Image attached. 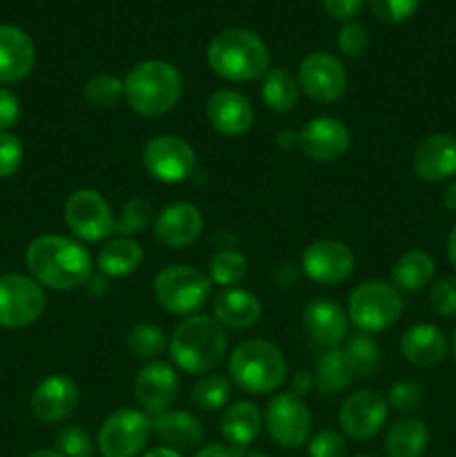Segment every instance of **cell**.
<instances>
[{"label": "cell", "mask_w": 456, "mask_h": 457, "mask_svg": "<svg viewBox=\"0 0 456 457\" xmlns=\"http://www.w3.org/2000/svg\"><path fill=\"white\" fill-rule=\"evenodd\" d=\"M213 317L228 328L244 330L250 328L262 317V303L250 290L224 288L213 299Z\"/></svg>", "instance_id": "cell-24"}, {"label": "cell", "mask_w": 456, "mask_h": 457, "mask_svg": "<svg viewBox=\"0 0 456 457\" xmlns=\"http://www.w3.org/2000/svg\"><path fill=\"white\" fill-rule=\"evenodd\" d=\"M152 431L168 449L190 451L199 446L204 437V427L195 415L186 411H165V413L152 418Z\"/></svg>", "instance_id": "cell-26"}, {"label": "cell", "mask_w": 456, "mask_h": 457, "mask_svg": "<svg viewBox=\"0 0 456 457\" xmlns=\"http://www.w3.org/2000/svg\"><path fill=\"white\" fill-rule=\"evenodd\" d=\"M79 386L65 375H52L43 379L31 393V413L45 424H56L70 418L79 406Z\"/></svg>", "instance_id": "cell-19"}, {"label": "cell", "mask_w": 456, "mask_h": 457, "mask_svg": "<svg viewBox=\"0 0 456 457\" xmlns=\"http://www.w3.org/2000/svg\"><path fill=\"white\" fill-rule=\"evenodd\" d=\"M353 378H356V373L349 364L344 348H326L320 360L316 361L313 379H316V386L322 395H338L353 382Z\"/></svg>", "instance_id": "cell-30"}, {"label": "cell", "mask_w": 456, "mask_h": 457, "mask_svg": "<svg viewBox=\"0 0 456 457\" xmlns=\"http://www.w3.org/2000/svg\"><path fill=\"white\" fill-rule=\"evenodd\" d=\"M300 87L317 103H334L347 89V70L329 52H313L300 62Z\"/></svg>", "instance_id": "cell-15"}, {"label": "cell", "mask_w": 456, "mask_h": 457, "mask_svg": "<svg viewBox=\"0 0 456 457\" xmlns=\"http://www.w3.org/2000/svg\"><path fill=\"white\" fill-rule=\"evenodd\" d=\"M416 177L427 183L447 181L456 174V138L452 134H432L414 150Z\"/></svg>", "instance_id": "cell-20"}, {"label": "cell", "mask_w": 456, "mask_h": 457, "mask_svg": "<svg viewBox=\"0 0 456 457\" xmlns=\"http://www.w3.org/2000/svg\"><path fill=\"white\" fill-rule=\"evenodd\" d=\"M443 204H445V208L450 210V212H456V179L445 187V192H443Z\"/></svg>", "instance_id": "cell-50"}, {"label": "cell", "mask_w": 456, "mask_h": 457, "mask_svg": "<svg viewBox=\"0 0 456 457\" xmlns=\"http://www.w3.org/2000/svg\"><path fill=\"white\" fill-rule=\"evenodd\" d=\"M192 457H244V451L235 449L231 445H219V442H215V445L201 446Z\"/></svg>", "instance_id": "cell-48"}, {"label": "cell", "mask_w": 456, "mask_h": 457, "mask_svg": "<svg viewBox=\"0 0 456 457\" xmlns=\"http://www.w3.org/2000/svg\"><path fill=\"white\" fill-rule=\"evenodd\" d=\"M264 427L277 446L289 451L300 449L311 437V411L295 393H280L268 402Z\"/></svg>", "instance_id": "cell-9"}, {"label": "cell", "mask_w": 456, "mask_h": 457, "mask_svg": "<svg viewBox=\"0 0 456 457\" xmlns=\"http://www.w3.org/2000/svg\"><path fill=\"white\" fill-rule=\"evenodd\" d=\"M401 353L410 364L418 366V369H429L445 357L447 337L438 326L416 324L402 333Z\"/></svg>", "instance_id": "cell-25"}, {"label": "cell", "mask_w": 456, "mask_h": 457, "mask_svg": "<svg viewBox=\"0 0 456 457\" xmlns=\"http://www.w3.org/2000/svg\"><path fill=\"white\" fill-rule=\"evenodd\" d=\"M21 119V101L7 87H0V132H7Z\"/></svg>", "instance_id": "cell-46"}, {"label": "cell", "mask_w": 456, "mask_h": 457, "mask_svg": "<svg viewBox=\"0 0 456 457\" xmlns=\"http://www.w3.org/2000/svg\"><path fill=\"white\" fill-rule=\"evenodd\" d=\"M249 272V259L237 250H219L208 262V277L222 288H232Z\"/></svg>", "instance_id": "cell-34"}, {"label": "cell", "mask_w": 456, "mask_h": 457, "mask_svg": "<svg viewBox=\"0 0 456 457\" xmlns=\"http://www.w3.org/2000/svg\"><path fill=\"white\" fill-rule=\"evenodd\" d=\"M36 65V47L30 34L13 25H0V83L27 79Z\"/></svg>", "instance_id": "cell-22"}, {"label": "cell", "mask_w": 456, "mask_h": 457, "mask_svg": "<svg viewBox=\"0 0 456 457\" xmlns=\"http://www.w3.org/2000/svg\"><path fill=\"white\" fill-rule=\"evenodd\" d=\"M22 143L16 134L0 132V179H9L22 163Z\"/></svg>", "instance_id": "cell-45"}, {"label": "cell", "mask_w": 456, "mask_h": 457, "mask_svg": "<svg viewBox=\"0 0 456 457\" xmlns=\"http://www.w3.org/2000/svg\"><path fill=\"white\" fill-rule=\"evenodd\" d=\"M349 129L342 120L331 116H316L298 132V147L317 163H334L342 159L349 150Z\"/></svg>", "instance_id": "cell-17"}, {"label": "cell", "mask_w": 456, "mask_h": 457, "mask_svg": "<svg viewBox=\"0 0 456 457\" xmlns=\"http://www.w3.org/2000/svg\"><path fill=\"white\" fill-rule=\"evenodd\" d=\"M31 279L52 290H74L92 277V257L74 239L45 235L31 241L25 253Z\"/></svg>", "instance_id": "cell-1"}, {"label": "cell", "mask_w": 456, "mask_h": 457, "mask_svg": "<svg viewBox=\"0 0 456 457\" xmlns=\"http://www.w3.org/2000/svg\"><path fill=\"white\" fill-rule=\"evenodd\" d=\"M302 324L308 337L325 348H335L349 333L347 312L329 299H313L304 308Z\"/></svg>", "instance_id": "cell-23"}, {"label": "cell", "mask_w": 456, "mask_h": 457, "mask_svg": "<svg viewBox=\"0 0 456 457\" xmlns=\"http://www.w3.org/2000/svg\"><path fill=\"white\" fill-rule=\"evenodd\" d=\"M349 446L347 440L334 428L317 431L308 440V457H347Z\"/></svg>", "instance_id": "cell-43"}, {"label": "cell", "mask_w": 456, "mask_h": 457, "mask_svg": "<svg viewBox=\"0 0 456 457\" xmlns=\"http://www.w3.org/2000/svg\"><path fill=\"white\" fill-rule=\"evenodd\" d=\"M429 306L438 317H456V277H445L432 286Z\"/></svg>", "instance_id": "cell-44"}, {"label": "cell", "mask_w": 456, "mask_h": 457, "mask_svg": "<svg viewBox=\"0 0 456 457\" xmlns=\"http://www.w3.org/2000/svg\"><path fill=\"white\" fill-rule=\"evenodd\" d=\"M143 248L134 239L116 237L98 250L97 266L107 277H128L141 266Z\"/></svg>", "instance_id": "cell-31"}, {"label": "cell", "mask_w": 456, "mask_h": 457, "mask_svg": "<svg viewBox=\"0 0 456 457\" xmlns=\"http://www.w3.org/2000/svg\"><path fill=\"white\" fill-rule=\"evenodd\" d=\"M313 386H316V379H313L311 370H298L293 375V382H291V393L304 397L307 393H311Z\"/></svg>", "instance_id": "cell-49"}, {"label": "cell", "mask_w": 456, "mask_h": 457, "mask_svg": "<svg viewBox=\"0 0 456 457\" xmlns=\"http://www.w3.org/2000/svg\"><path fill=\"white\" fill-rule=\"evenodd\" d=\"M123 80L114 74H97L85 83L83 96L97 110H112L123 98Z\"/></svg>", "instance_id": "cell-36"}, {"label": "cell", "mask_w": 456, "mask_h": 457, "mask_svg": "<svg viewBox=\"0 0 456 457\" xmlns=\"http://www.w3.org/2000/svg\"><path fill=\"white\" fill-rule=\"evenodd\" d=\"M228 375L241 391L266 395L286 379V360L275 344L266 339H246L228 360Z\"/></svg>", "instance_id": "cell-5"}, {"label": "cell", "mask_w": 456, "mask_h": 457, "mask_svg": "<svg viewBox=\"0 0 456 457\" xmlns=\"http://www.w3.org/2000/svg\"><path fill=\"white\" fill-rule=\"evenodd\" d=\"M152 221V204L146 196H132L123 204L119 217L114 219V235L128 237L132 239L134 235L146 230Z\"/></svg>", "instance_id": "cell-37"}, {"label": "cell", "mask_w": 456, "mask_h": 457, "mask_svg": "<svg viewBox=\"0 0 456 457\" xmlns=\"http://www.w3.org/2000/svg\"><path fill=\"white\" fill-rule=\"evenodd\" d=\"M344 353H347V360L356 378H371L383 366V351H380L378 342L367 333L349 337L344 344Z\"/></svg>", "instance_id": "cell-33"}, {"label": "cell", "mask_w": 456, "mask_h": 457, "mask_svg": "<svg viewBox=\"0 0 456 457\" xmlns=\"http://www.w3.org/2000/svg\"><path fill=\"white\" fill-rule=\"evenodd\" d=\"M452 351H454V355H456V328H454V333H452Z\"/></svg>", "instance_id": "cell-55"}, {"label": "cell", "mask_w": 456, "mask_h": 457, "mask_svg": "<svg viewBox=\"0 0 456 457\" xmlns=\"http://www.w3.org/2000/svg\"><path fill=\"white\" fill-rule=\"evenodd\" d=\"M97 442L85 428L63 427L56 436V451L63 457H92Z\"/></svg>", "instance_id": "cell-39"}, {"label": "cell", "mask_w": 456, "mask_h": 457, "mask_svg": "<svg viewBox=\"0 0 456 457\" xmlns=\"http://www.w3.org/2000/svg\"><path fill=\"white\" fill-rule=\"evenodd\" d=\"M210 277L192 266H168L155 277V297L164 311L190 317L206 306L210 297Z\"/></svg>", "instance_id": "cell-7"}, {"label": "cell", "mask_w": 456, "mask_h": 457, "mask_svg": "<svg viewBox=\"0 0 456 457\" xmlns=\"http://www.w3.org/2000/svg\"><path fill=\"white\" fill-rule=\"evenodd\" d=\"M244 457H273V455L264 453V451H250V453H246Z\"/></svg>", "instance_id": "cell-54"}, {"label": "cell", "mask_w": 456, "mask_h": 457, "mask_svg": "<svg viewBox=\"0 0 456 457\" xmlns=\"http://www.w3.org/2000/svg\"><path fill=\"white\" fill-rule=\"evenodd\" d=\"M338 45L344 56L360 58L369 49V29L358 21H347L338 34Z\"/></svg>", "instance_id": "cell-42"}, {"label": "cell", "mask_w": 456, "mask_h": 457, "mask_svg": "<svg viewBox=\"0 0 456 457\" xmlns=\"http://www.w3.org/2000/svg\"><path fill=\"white\" fill-rule=\"evenodd\" d=\"M402 315L401 290L389 281H362L349 295L347 317L360 333H383L392 328Z\"/></svg>", "instance_id": "cell-6"}, {"label": "cell", "mask_w": 456, "mask_h": 457, "mask_svg": "<svg viewBox=\"0 0 456 457\" xmlns=\"http://www.w3.org/2000/svg\"><path fill=\"white\" fill-rule=\"evenodd\" d=\"M204 230V217L199 208L186 201L170 204L156 214L152 235L165 248H186L192 241L199 239Z\"/></svg>", "instance_id": "cell-18"}, {"label": "cell", "mask_w": 456, "mask_h": 457, "mask_svg": "<svg viewBox=\"0 0 456 457\" xmlns=\"http://www.w3.org/2000/svg\"><path fill=\"white\" fill-rule=\"evenodd\" d=\"M143 457H183V455L179 453V451L168 449V446H156V449L148 451V453Z\"/></svg>", "instance_id": "cell-52"}, {"label": "cell", "mask_w": 456, "mask_h": 457, "mask_svg": "<svg viewBox=\"0 0 456 457\" xmlns=\"http://www.w3.org/2000/svg\"><path fill=\"white\" fill-rule=\"evenodd\" d=\"M389 404L376 391H358L349 395L340 406V427L344 436L356 442H367L383 431L387 422Z\"/></svg>", "instance_id": "cell-14"}, {"label": "cell", "mask_w": 456, "mask_h": 457, "mask_svg": "<svg viewBox=\"0 0 456 457\" xmlns=\"http://www.w3.org/2000/svg\"><path fill=\"white\" fill-rule=\"evenodd\" d=\"M420 402H423V386L416 379H401L389 388L387 404L398 413H410L418 409Z\"/></svg>", "instance_id": "cell-41"}, {"label": "cell", "mask_w": 456, "mask_h": 457, "mask_svg": "<svg viewBox=\"0 0 456 457\" xmlns=\"http://www.w3.org/2000/svg\"><path fill=\"white\" fill-rule=\"evenodd\" d=\"M208 123L224 137H241L255 120V110L244 94L235 89H219L206 103Z\"/></svg>", "instance_id": "cell-21"}, {"label": "cell", "mask_w": 456, "mask_h": 457, "mask_svg": "<svg viewBox=\"0 0 456 457\" xmlns=\"http://www.w3.org/2000/svg\"><path fill=\"white\" fill-rule=\"evenodd\" d=\"M262 101L268 110L277 112V114H286V112L293 110L298 105L300 98V87L298 80L289 74L282 67H275V70H268L266 74L262 76Z\"/></svg>", "instance_id": "cell-32"}, {"label": "cell", "mask_w": 456, "mask_h": 457, "mask_svg": "<svg viewBox=\"0 0 456 457\" xmlns=\"http://www.w3.org/2000/svg\"><path fill=\"white\" fill-rule=\"evenodd\" d=\"M219 428H222V436L226 437L228 445L244 451L262 433L264 415L253 402H235L232 406L224 409Z\"/></svg>", "instance_id": "cell-27"}, {"label": "cell", "mask_w": 456, "mask_h": 457, "mask_svg": "<svg viewBox=\"0 0 456 457\" xmlns=\"http://www.w3.org/2000/svg\"><path fill=\"white\" fill-rule=\"evenodd\" d=\"M356 257L342 241L320 239L313 241L302 253V270L311 281L320 286L342 284L351 277Z\"/></svg>", "instance_id": "cell-13"}, {"label": "cell", "mask_w": 456, "mask_h": 457, "mask_svg": "<svg viewBox=\"0 0 456 457\" xmlns=\"http://www.w3.org/2000/svg\"><path fill=\"white\" fill-rule=\"evenodd\" d=\"M190 400L199 411L226 409L231 400V382L224 375H204L192 386Z\"/></svg>", "instance_id": "cell-35"}, {"label": "cell", "mask_w": 456, "mask_h": 457, "mask_svg": "<svg viewBox=\"0 0 456 457\" xmlns=\"http://www.w3.org/2000/svg\"><path fill=\"white\" fill-rule=\"evenodd\" d=\"M45 312L43 286L25 275H0V326L27 328Z\"/></svg>", "instance_id": "cell-10"}, {"label": "cell", "mask_w": 456, "mask_h": 457, "mask_svg": "<svg viewBox=\"0 0 456 457\" xmlns=\"http://www.w3.org/2000/svg\"><path fill=\"white\" fill-rule=\"evenodd\" d=\"M143 165L161 183H182L195 172L197 154L190 143L174 134L150 138L143 147Z\"/></svg>", "instance_id": "cell-11"}, {"label": "cell", "mask_w": 456, "mask_h": 457, "mask_svg": "<svg viewBox=\"0 0 456 457\" xmlns=\"http://www.w3.org/2000/svg\"><path fill=\"white\" fill-rule=\"evenodd\" d=\"M27 457H63V455L52 449H40V451H34V453H30Z\"/></svg>", "instance_id": "cell-53"}, {"label": "cell", "mask_w": 456, "mask_h": 457, "mask_svg": "<svg viewBox=\"0 0 456 457\" xmlns=\"http://www.w3.org/2000/svg\"><path fill=\"white\" fill-rule=\"evenodd\" d=\"M150 433V415L137 409H119L98 428L97 449L103 457H134L146 449Z\"/></svg>", "instance_id": "cell-8"}, {"label": "cell", "mask_w": 456, "mask_h": 457, "mask_svg": "<svg viewBox=\"0 0 456 457\" xmlns=\"http://www.w3.org/2000/svg\"><path fill=\"white\" fill-rule=\"evenodd\" d=\"M429 445V428L418 418H401L384 437L387 457H423Z\"/></svg>", "instance_id": "cell-29"}, {"label": "cell", "mask_w": 456, "mask_h": 457, "mask_svg": "<svg viewBox=\"0 0 456 457\" xmlns=\"http://www.w3.org/2000/svg\"><path fill=\"white\" fill-rule=\"evenodd\" d=\"M168 342L159 326L155 324H137L128 333V348L137 360L155 361L165 351Z\"/></svg>", "instance_id": "cell-38"}, {"label": "cell", "mask_w": 456, "mask_h": 457, "mask_svg": "<svg viewBox=\"0 0 456 457\" xmlns=\"http://www.w3.org/2000/svg\"><path fill=\"white\" fill-rule=\"evenodd\" d=\"M436 263L423 250H410L401 254L392 266V286L401 293H420L432 284Z\"/></svg>", "instance_id": "cell-28"}, {"label": "cell", "mask_w": 456, "mask_h": 457, "mask_svg": "<svg viewBox=\"0 0 456 457\" xmlns=\"http://www.w3.org/2000/svg\"><path fill=\"white\" fill-rule=\"evenodd\" d=\"M179 395V378L165 361H148L134 378V397L143 413L161 415L170 411Z\"/></svg>", "instance_id": "cell-16"}, {"label": "cell", "mask_w": 456, "mask_h": 457, "mask_svg": "<svg viewBox=\"0 0 456 457\" xmlns=\"http://www.w3.org/2000/svg\"><path fill=\"white\" fill-rule=\"evenodd\" d=\"M65 226L83 241L107 239L114 235V214L110 204L97 190H76L65 201Z\"/></svg>", "instance_id": "cell-12"}, {"label": "cell", "mask_w": 456, "mask_h": 457, "mask_svg": "<svg viewBox=\"0 0 456 457\" xmlns=\"http://www.w3.org/2000/svg\"><path fill=\"white\" fill-rule=\"evenodd\" d=\"M210 70L226 80L244 83V80L262 79L268 71V47L255 31L232 27L215 36L206 52Z\"/></svg>", "instance_id": "cell-4"}, {"label": "cell", "mask_w": 456, "mask_h": 457, "mask_svg": "<svg viewBox=\"0 0 456 457\" xmlns=\"http://www.w3.org/2000/svg\"><path fill=\"white\" fill-rule=\"evenodd\" d=\"M123 98L130 110L155 119L174 110L183 92L182 74L165 61H143L128 71L123 80Z\"/></svg>", "instance_id": "cell-3"}, {"label": "cell", "mask_w": 456, "mask_h": 457, "mask_svg": "<svg viewBox=\"0 0 456 457\" xmlns=\"http://www.w3.org/2000/svg\"><path fill=\"white\" fill-rule=\"evenodd\" d=\"M356 457H371V455H356Z\"/></svg>", "instance_id": "cell-56"}, {"label": "cell", "mask_w": 456, "mask_h": 457, "mask_svg": "<svg viewBox=\"0 0 456 457\" xmlns=\"http://www.w3.org/2000/svg\"><path fill=\"white\" fill-rule=\"evenodd\" d=\"M447 259H450L452 266L456 268V226L452 228L450 237H447Z\"/></svg>", "instance_id": "cell-51"}, {"label": "cell", "mask_w": 456, "mask_h": 457, "mask_svg": "<svg viewBox=\"0 0 456 457\" xmlns=\"http://www.w3.org/2000/svg\"><path fill=\"white\" fill-rule=\"evenodd\" d=\"M174 364L190 375H206L226 357L228 337L215 317L190 315L174 328L168 342Z\"/></svg>", "instance_id": "cell-2"}, {"label": "cell", "mask_w": 456, "mask_h": 457, "mask_svg": "<svg viewBox=\"0 0 456 457\" xmlns=\"http://www.w3.org/2000/svg\"><path fill=\"white\" fill-rule=\"evenodd\" d=\"M420 0H371V13L384 25H401L410 21Z\"/></svg>", "instance_id": "cell-40"}, {"label": "cell", "mask_w": 456, "mask_h": 457, "mask_svg": "<svg viewBox=\"0 0 456 457\" xmlns=\"http://www.w3.org/2000/svg\"><path fill=\"white\" fill-rule=\"evenodd\" d=\"M326 13L340 21H351L358 12L362 9L365 0H322Z\"/></svg>", "instance_id": "cell-47"}]
</instances>
